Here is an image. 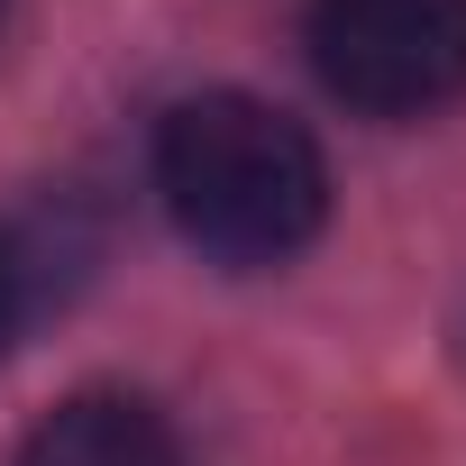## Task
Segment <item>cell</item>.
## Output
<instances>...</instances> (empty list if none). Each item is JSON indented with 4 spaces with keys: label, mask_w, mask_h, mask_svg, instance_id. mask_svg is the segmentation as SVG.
Returning <instances> with one entry per match:
<instances>
[{
    "label": "cell",
    "mask_w": 466,
    "mask_h": 466,
    "mask_svg": "<svg viewBox=\"0 0 466 466\" xmlns=\"http://www.w3.org/2000/svg\"><path fill=\"white\" fill-rule=\"evenodd\" d=\"M156 192L174 228L228 275L284 266L329 219L320 137L257 92H192L156 128Z\"/></svg>",
    "instance_id": "1"
},
{
    "label": "cell",
    "mask_w": 466,
    "mask_h": 466,
    "mask_svg": "<svg viewBox=\"0 0 466 466\" xmlns=\"http://www.w3.org/2000/svg\"><path fill=\"white\" fill-rule=\"evenodd\" d=\"M302 56L329 101L366 119H430L466 101V0H311Z\"/></svg>",
    "instance_id": "2"
},
{
    "label": "cell",
    "mask_w": 466,
    "mask_h": 466,
    "mask_svg": "<svg viewBox=\"0 0 466 466\" xmlns=\"http://www.w3.org/2000/svg\"><path fill=\"white\" fill-rule=\"evenodd\" d=\"M19 466H183V439L137 393H74L19 439Z\"/></svg>",
    "instance_id": "3"
},
{
    "label": "cell",
    "mask_w": 466,
    "mask_h": 466,
    "mask_svg": "<svg viewBox=\"0 0 466 466\" xmlns=\"http://www.w3.org/2000/svg\"><path fill=\"white\" fill-rule=\"evenodd\" d=\"M37 302H46V248L19 238V228H0V357L19 348V329L37 320Z\"/></svg>",
    "instance_id": "4"
}]
</instances>
